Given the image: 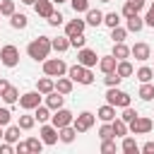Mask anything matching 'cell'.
<instances>
[{"instance_id": "cell-1", "label": "cell", "mask_w": 154, "mask_h": 154, "mask_svg": "<svg viewBox=\"0 0 154 154\" xmlns=\"http://www.w3.org/2000/svg\"><path fill=\"white\" fill-rule=\"evenodd\" d=\"M51 51H53V46H51V38H48V36H38V38H34V41L26 46V55H29L31 60H36V63H43Z\"/></svg>"}, {"instance_id": "cell-2", "label": "cell", "mask_w": 154, "mask_h": 154, "mask_svg": "<svg viewBox=\"0 0 154 154\" xmlns=\"http://www.w3.org/2000/svg\"><path fill=\"white\" fill-rule=\"evenodd\" d=\"M67 77H70L72 82H77V84H91V82H94L91 67H84V65H79V63H75L72 67H67Z\"/></svg>"}, {"instance_id": "cell-3", "label": "cell", "mask_w": 154, "mask_h": 154, "mask_svg": "<svg viewBox=\"0 0 154 154\" xmlns=\"http://www.w3.org/2000/svg\"><path fill=\"white\" fill-rule=\"evenodd\" d=\"M130 101H132V96H130L128 91H123V89H118V87H108V91H106V103H111V106H116V108H125V106H130Z\"/></svg>"}, {"instance_id": "cell-4", "label": "cell", "mask_w": 154, "mask_h": 154, "mask_svg": "<svg viewBox=\"0 0 154 154\" xmlns=\"http://www.w3.org/2000/svg\"><path fill=\"white\" fill-rule=\"evenodd\" d=\"M43 75H48V77H63V75H67L65 60H60V58H46L43 60Z\"/></svg>"}, {"instance_id": "cell-5", "label": "cell", "mask_w": 154, "mask_h": 154, "mask_svg": "<svg viewBox=\"0 0 154 154\" xmlns=\"http://www.w3.org/2000/svg\"><path fill=\"white\" fill-rule=\"evenodd\" d=\"M0 63H2L5 67H17V63H19V51H17V46H12V43L2 46V48H0Z\"/></svg>"}, {"instance_id": "cell-6", "label": "cell", "mask_w": 154, "mask_h": 154, "mask_svg": "<svg viewBox=\"0 0 154 154\" xmlns=\"http://www.w3.org/2000/svg\"><path fill=\"white\" fill-rule=\"evenodd\" d=\"M94 120H96V116H94V113L82 111L79 116H75V118H72V128L77 130V135H82V132H87V130L94 125Z\"/></svg>"}, {"instance_id": "cell-7", "label": "cell", "mask_w": 154, "mask_h": 154, "mask_svg": "<svg viewBox=\"0 0 154 154\" xmlns=\"http://www.w3.org/2000/svg\"><path fill=\"white\" fill-rule=\"evenodd\" d=\"M149 130H152V118L137 116L132 123H128V132H130V135H147Z\"/></svg>"}, {"instance_id": "cell-8", "label": "cell", "mask_w": 154, "mask_h": 154, "mask_svg": "<svg viewBox=\"0 0 154 154\" xmlns=\"http://www.w3.org/2000/svg\"><path fill=\"white\" fill-rule=\"evenodd\" d=\"M72 111H67V108H58V111H53L51 113V125H55L58 130L60 128H65V125H72Z\"/></svg>"}, {"instance_id": "cell-9", "label": "cell", "mask_w": 154, "mask_h": 154, "mask_svg": "<svg viewBox=\"0 0 154 154\" xmlns=\"http://www.w3.org/2000/svg\"><path fill=\"white\" fill-rule=\"evenodd\" d=\"M41 99H43V94H41V91H26V94H22V96H19V101H17V103H19L24 111H34V108L41 103Z\"/></svg>"}, {"instance_id": "cell-10", "label": "cell", "mask_w": 154, "mask_h": 154, "mask_svg": "<svg viewBox=\"0 0 154 154\" xmlns=\"http://www.w3.org/2000/svg\"><path fill=\"white\" fill-rule=\"evenodd\" d=\"M77 63L84 65V67H94V65L99 63V55H96V51H91V48H77Z\"/></svg>"}, {"instance_id": "cell-11", "label": "cell", "mask_w": 154, "mask_h": 154, "mask_svg": "<svg viewBox=\"0 0 154 154\" xmlns=\"http://www.w3.org/2000/svg\"><path fill=\"white\" fill-rule=\"evenodd\" d=\"M130 55L135 58V60H149L152 58V48H149V43H144V41H140V43H135L132 48H130Z\"/></svg>"}, {"instance_id": "cell-12", "label": "cell", "mask_w": 154, "mask_h": 154, "mask_svg": "<svg viewBox=\"0 0 154 154\" xmlns=\"http://www.w3.org/2000/svg\"><path fill=\"white\" fill-rule=\"evenodd\" d=\"M38 137L43 140V144H55V142H58V128H55V125L43 123V125H41V130H38Z\"/></svg>"}, {"instance_id": "cell-13", "label": "cell", "mask_w": 154, "mask_h": 154, "mask_svg": "<svg viewBox=\"0 0 154 154\" xmlns=\"http://www.w3.org/2000/svg\"><path fill=\"white\" fill-rule=\"evenodd\" d=\"M84 26H87V22H84V19H70V22L65 24V36L70 38V36L84 34Z\"/></svg>"}, {"instance_id": "cell-14", "label": "cell", "mask_w": 154, "mask_h": 154, "mask_svg": "<svg viewBox=\"0 0 154 154\" xmlns=\"http://www.w3.org/2000/svg\"><path fill=\"white\" fill-rule=\"evenodd\" d=\"M142 7H144V2H142V0H125V5H123V10H120V14L128 19V17L137 14Z\"/></svg>"}, {"instance_id": "cell-15", "label": "cell", "mask_w": 154, "mask_h": 154, "mask_svg": "<svg viewBox=\"0 0 154 154\" xmlns=\"http://www.w3.org/2000/svg\"><path fill=\"white\" fill-rule=\"evenodd\" d=\"M63 101H65V96L60 94V91H51V94H46V106L51 108V111H58V108H63Z\"/></svg>"}, {"instance_id": "cell-16", "label": "cell", "mask_w": 154, "mask_h": 154, "mask_svg": "<svg viewBox=\"0 0 154 154\" xmlns=\"http://www.w3.org/2000/svg\"><path fill=\"white\" fill-rule=\"evenodd\" d=\"M34 10H36V14H38V17L48 19V17H51V12H53V0H36V2H34Z\"/></svg>"}, {"instance_id": "cell-17", "label": "cell", "mask_w": 154, "mask_h": 154, "mask_svg": "<svg viewBox=\"0 0 154 154\" xmlns=\"http://www.w3.org/2000/svg\"><path fill=\"white\" fill-rule=\"evenodd\" d=\"M53 89H55V79H53V77H48V75H46V77H41V79L36 82V91H41L43 96H46V94H51Z\"/></svg>"}, {"instance_id": "cell-18", "label": "cell", "mask_w": 154, "mask_h": 154, "mask_svg": "<svg viewBox=\"0 0 154 154\" xmlns=\"http://www.w3.org/2000/svg\"><path fill=\"white\" fill-rule=\"evenodd\" d=\"M96 118H99V120H103V123H111V120L116 118V106H111V103H103V106L96 111Z\"/></svg>"}, {"instance_id": "cell-19", "label": "cell", "mask_w": 154, "mask_h": 154, "mask_svg": "<svg viewBox=\"0 0 154 154\" xmlns=\"http://www.w3.org/2000/svg\"><path fill=\"white\" fill-rule=\"evenodd\" d=\"M84 14H87L84 22H87L89 26H99V24H103V12H101V10H91V7H89Z\"/></svg>"}, {"instance_id": "cell-20", "label": "cell", "mask_w": 154, "mask_h": 154, "mask_svg": "<svg viewBox=\"0 0 154 154\" xmlns=\"http://www.w3.org/2000/svg\"><path fill=\"white\" fill-rule=\"evenodd\" d=\"M96 65H99V70L106 75V72H113V70H116L118 60H116L113 55H103V58H99V63H96Z\"/></svg>"}, {"instance_id": "cell-21", "label": "cell", "mask_w": 154, "mask_h": 154, "mask_svg": "<svg viewBox=\"0 0 154 154\" xmlns=\"http://www.w3.org/2000/svg\"><path fill=\"white\" fill-rule=\"evenodd\" d=\"M75 137H77V130H75L72 125H65V128H60V130H58V140H60V142H65V144L75 142Z\"/></svg>"}, {"instance_id": "cell-22", "label": "cell", "mask_w": 154, "mask_h": 154, "mask_svg": "<svg viewBox=\"0 0 154 154\" xmlns=\"http://www.w3.org/2000/svg\"><path fill=\"white\" fill-rule=\"evenodd\" d=\"M116 60H128L130 58V48L123 43V41H118V43H113V53H111Z\"/></svg>"}, {"instance_id": "cell-23", "label": "cell", "mask_w": 154, "mask_h": 154, "mask_svg": "<svg viewBox=\"0 0 154 154\" xmlns=\"http://www.w3.org/2000/svg\"><path fill=\"white\" fill-rule=\"evenodd\" d=\"M72 84H75V82H72L70 77H65V75H63V77H58V79H55V91H60V94L65 96V94H70V91H72Z\"/></svg>"}, {"instance_id": "cell-24", "label": "cell", "mask_w": 154, "mask_h": 154, "mask_svg": "<svg viewBox=\"0 0 154 154\" xmlns=\"http://www.w3.org/2000/svg\"><path fill=\"white\" fill-rule=\"evenodd\" d=\"M51 113H53V111H51L46 103H38V106L34 108V118H36L38 123H48V120H51Z\"/></svg>"}, {"instance_id": "cell-25", "label": "cell", "mask_w": 154, "mask_h": 154, "mask_svg": "<svg viewBox=\"0 0 154 154\" xmlns=\"http://www.w3.org/2000/svg\"><path fill=\"white\" fill-rule=\"evenodd\" d=\"M120 149H123L125 154H137V152H140V147H137L135 137H130V135H125V137H123V142H120Z\"/></svg>"}, {"instance_id": "cell-26", "label": "cell", "mask_w": 154, "mask_h": 154, "mask_svg": "<svg viewBox=\"0 0 154 154\" xmlns=\"http://www.w3.org/2000/svg\"><path fill=\"white\" fill-rule=\"evenodd\" d=\"M142 29H144V19L140 17V12L132 14V17H128V31H135V34H137V31H142Z\"/></svg>"}, {"instance_id": "cell-27", "label": "cell", "mask_w": 154, "mask_h": 154, "mask_svg": "<svg viewBox=\"0 0 154 154\" xmlns=\"http://www.w3.org/2000/svg\"><path fill=\"white\" fill-rule=\"evenodd\" d=\"M116 72L125 79V77H130L132 72H135V67H132V63L130 60H118V65H116Z\"/></svg>"}, {"instance_id": "cell-28", "label": "cell", "mask_w": 154, "mask_h": 154, "mask_svg": "<svg viewBox=\"0 0 154 154\" xmlns=\"http://www.w3.org/2000/svg\"><path fill=\"white\" fill-rule=\"evenodd\" d=\"M111 125H113V135H116V137H125V135H128V123H125L123 118H113Z\"/></svg>"}, {"instance_id": "cell-29", "label": "cell", "mask_w": 154, "mask_h": 154, "mask_svg": "<svg viewBox=\"0 0 154 154\" xmlns=\"http://www.w3.org/2000/svg\"><path fill=\"white\" fill-rule=\"evenodd\" d=\"M137 96H140L142 101H152V99H154V84H152V82H142Z\"/></svg>"}, {"instance_id": "cell-30", "label": "cell", "mask_w": 154, "mask_h": 154, "mask_svg": "<svg viewBox=\"0 0 154 154\" xmlns=\"http://www.w3.org/2000/svg\"><path fill=\"white\" fill-rule=\"evenodd\" d=\"M51 46H53V51H58V53H65V51L70 48V38H67V36H58V38H51Z\"/></svg>"}, {"instance_id": "cell-31", "label": "cell", "mask_w": 154, "mask_h": 154, "mask_svg": "<svg viewBox=\"0 0 154 154\" xmlns=\"http://www.w3.org/2000/svg\"><path fill=\"white\" fill-rule=\"evenodd\" d=\"M0 99H2L7 106H12V103H17V101H19V89H14V87H7V89H5V94H2Z\"/></svg>"}, {"instance_id": "cell-32", "label": "cell", "mask_w": 154, "mask_h": 154, "mask_svg": "<svg viewBox=\"0 0 154 154\" xmlns=\"http://www.w3.org/2000/svg\"><path fill=\"white\" fill-rule=\"evenodd\" d=\"M2 140L10 142V144H17V142H19V125H10V128L5 130V135H2Z\"/></svg>"}, {"instance_id": "cell-33", "label": "cell", "mask_w": 154, "mask_h": 154, "mask_svg": "<svg viewBox=\"0 0 154 154\" xmlns=\"http://www.w3.org/2000/svg\"><path fill=\"white\" fill-rule=\"evenodd\" d=\"M10 24H12V29H26L29 19H26V14H19V12H14V14L10 17Z\"/></svg>"}, {"instance_id": "cell-34", "label": "cell", "mask_w": 154, "mask_h": 154, "mask_svg": "<svg viewBox=\"0 0 154 154\" xmlns=\"http://www.w3.org/2000/svg\"><path fill=\"white\" fill-rule=\"evenodd\" d=\"M135 77H137L140 82H152V79H154V67H147V65H144V67H140V70L135 72Z\"/></svg>"}, {"instance_id": "cell-35", "label": "cell", "mask_w": 154, "mask_h": 154, "mask_svg": "<svg viewBox=\"0 0 154 154\" xmlns=\"http://www.w3.org/2000/svg\"><path fill=\"white\" fill-rule=\"evenodd\" d=\"M26 147H29L31 154H41V149H43V140H41V137H29V140H26Z\"/></svg>"}, {"instance_id": "cell-36", "label": "cell", "mask_w": 154, "mask_h": 154, "mask_svg": "<svg viewBox=\"0 0 154 154\" xmlns=\"http://www.w3.org/2000/svg\"><path fill=\"white\" fill-rule=\"evenodd\" d=\"M103 24H106L108 29L118 26V24H120V14H118V12H106V14H103Z\"/></svg>"}, {"instance_id": "cell-37", "label": "cell", "mask_w": 154, "mask_h": 154, "mask_svg": "<svg viewBox=\"0 0 154 154\" xmlns=\"http://www.w3.org/2000/svg\"><path fill=\"white\" fill-rule=\"evenodd\" d=\"M125 36H128V29H123L120 24L111 29V38H113V43H118V41H125Z\"/></svg>"}, {"instance_id": "cell-38", "label": "cell", "mask_w": 154, "mask_h": 154, "mask_svg": "<svg viewBox=\"0 0 154 154\" xmlns=\"http://www.w3.org/2000/svg\"><path fill=\"white\" fill-rule=\"evenodd\" d=\"M103 82H106V87H118L120 82H123V77L113 70V72H106V77H103Z\"/></svg>"}, {"instance_id": "cell-39", "label": "cell", "mask_w": 154, "mask_h": 154, "mask_svg": "<svg viewBox=\"0 0 154 154\" xmlns=\"http://www.w3.org/2000/svg\"><path fill=\"white\" fill-rule=\"evenodd\" d=\"M0 14L12 17V14H14V0H2V2H0Z\"/></svg>"}, {"instance_id": "cell-40", "label": "cell", "mask_w": 154, "mask_h": 154, "mask_svg": "<svg viewBox=\"0 0 154 154\" xmlns=\"http://www.w3.org/2000/svg\"><path fill=\"white\" fill-rule=\"evenodd\" d=\"M34 123H36V118L34 116H19V130H31L34 128Z\"/></svg>"}, {"instance_id": "cell-41", "label": "cell", "mask_w": 154, "mask_h": 154, "mask_svg": "<svg viewBox=\"0 0 154 154\" xmlns=\"http://www.w3.org/2000/svg\"><path fill=\"white\" fill-rule=\"evenodd\" d=\"M99 137H101V140H111V137H116V135H113V125H111V123H103V125L99 128Z\"/></svg>"}, {"instance_id": "cell-42", "label": "cell", "mask_w": 154, "mask_h": 154, "mask_svg": "<svg viewBox=\"0 0 154 154\" xmlns=\"http://www.w3.org/2000/svg\"><path fill=\"white\" fill-rule=\"evenodd\" d=\"M70 5H72V10H75V14L89 10V0H70Z\"/></svg>"}, {"instance_id": "cell-43", "label": "cell", "mask_w": 154, "mask_h": 154, "mask_svg": "<svg viewBox=\"0 0 154 154\" xmlns=\"http://www.w3.org/2000/svg\"><path fill=\"white\" fill-rule=\"evenodd\" d=\"M84 43H87V36H84V34L70 36V48H84Z\"/></svg>"}, {"instance_id": "cell-44", "label": "cell", "mask_w": 154, "mask_h": 154, "mask_svg": "<svg viewBox=\"0 0 154 154\" xmlns=\"http://www.w3.org/2000/svg\"><path fill=\"white\" fill-rule=\"evenodd\" d=\"M137 116H140V113H137V111H135L132 106H125V108H123V116H120V118H123L125 123H132V120H135Z\"/></svg>"}, {"instance_id": "cell-45", "label": "cell", "mask_w": 154, "mask_h": 154, "mask_svg": "<svg viewBox=\"0 0 154 154\" xmlns=\"http://www.w3.org/2000/svg\"><path fill=\"white\" fill-rule=\"evenodd\" d=\"M101 152H103V154H113V152H116V137L101 140Z\"/></svg>"}, {"instance_id": "cell-46", "label": "cell", "mask_w": 154, "mask_h": 154, "mask_svg": "<svg viewBox=\"0 0 154 154\" xmlns=\"http://www.w3.org/2000/svg\"><path fill=\"white\" fill-rule=\"evenodd\" d=\"M63 19H65V17H63L60 12H55V10H53V12H51V17H48V24H51V26H60V24H63Z\"/></svg>"}, {"instance_id": "cell-47", "label": "cell", "mask_w": 154, "mask_h": 154, "mask_svg": "<svg viewBox=\"0 0 154 154\" xmlns=\"http://www.w3.org/2000/svg\"><path fill=\"white\" fill-rule=\"evenodd\" d=\"M10 120H12V113H10V108H0V125L5 128V125H10Z\"/></svg>"}, {"instance_id": "cell-48", "label": "cell", "mask_w": 154, "mask_h": 154, "mask_svg": "<svg viewBox=\"0 0 154 154\" xmlns=\"http://www.w3.org/2000/svg\"><path fill=\"white\" fill-rule=\"evenodd\" d=\"M144 26H152V29H154V10H152V7H149V12L144 14Z\"/></svg>"}, {"instance_id": "cell-49", "label": "cell", "mask_w": 154, "mask_h": 154, "mask_svg": "<svg viewBox=\"0 0 154 154\" xmlns=\"http://www.w3.org/2000/svg\"><path fill=\"white\" fill-rule=\"evenodd\" d=\"M14 152H17V154H29V147H26V140H24V142H17V147H14Z\"/></svg>"}, {"instance_id": "cell-50", "label": "cell", "mask_w": 154, "mask_h": 154, "mask_svg": "<svg viewBox=\"0 0 154 154\" xmlns=\"http://www.w3.org/2000/svg\"><path fill=\"white\" fill-rule=\"evenodd\" d=\"M140 152H144V154H154V142H152V140L144 142V144L140 147Z\"/></svg>"}, {"instance_id": "cell-51", "label": "cell", "mask_w": 154, "mask_h": 154, "mask_svg": "<svg viewBox=\"0 0 154 154\" xmlns=\"http://www.w3.org/2000/svg\"><path fill=\"white\" fill-rule=\"evenodd\" d=\"M12 152H14V147H12L10 142H2V144H0V154H12Z\"/></svg>"}, {"instance_id": "cell-52", "label": "cell", "mask_w": 154, "mask_h": 154, "mask_svg": "<svg viewBox=\"0 0 154 154\" xmlns=\"http://www.w3.org/2000/svg\"><path fill=\"white\" fill-rule=\"evenodd\" d=\"M7 87H10V82H7L5 77H0V96L5 94V89H7Z\"/></svg>"}, {"instance_id": "cell-53", "label": "cell", "mask_w": 154, "mask_h": 154, "mask_svg": "<svg viewBox=\"0 0 154 154\" xmlns=\"http://www.w3.org/2000/svg\"><path fill=\"white\" fill-rule=\"evenodd\" d=\"M19 2H22V5H34L36 0H19Z\"/></svg>"}, {"instance_id": "cell-54", "label": "cell", "mask_w": 154, "mask_h": 154, "mask_svg": "<svg viewBox=\"0 0 154 154\" xmlns=\"http://www.w3.org/2000/svg\"><path fill=\"white\" fill-rule=\"evenodd\" d=\"M2 135H5V130H2V125H0V140H2Z\"/></svg>"}, {"instance_id": "cell-55", "label": "cell", "mask_w": 154, "mask_h": 154, "mask_svg": "<svg viewBox=\"0 0 154 154\" xmlns=\"http://www.w3.org/2000/svg\"><path fill=\"white\" fill-rule=\"evenodd\" d=\"M53 2H58V5H63V2H67V0H53Z\"/></svg>"}, {"instance_id": "cell-56", "label": "cell", "mask_w": 154, "mask_h": 154, "mask_svg": "<svg viewBox=\"0 0 154 154\" xmlns=\"http://www.w3.org/2000/svg\"><path fill=\"white\" fill-rule=\"evenodd\" d=\"M149 7H152V10H154V2H152V5H149Z\"/></svg>"}, {"instance_id": "cell-57", "label": "cell", "mask_w": 154, "mask_h": 154, "mask_svg": "<svg viewBox=\"0 0 154 154\" xmlns=\"http://www.w3.org/2000/svg\"><path fill=\"white\" fill-rule=\"evenodd\" d=\"M101 2H111V0H101Z\"/></svg>"}, {"instance_id": "cell-58", "label": "cell", "mask_w": 154, "mask_h": 154, "mask_svg": "<svg viewBox=\"0 0 154 154\" xmlns=\"http://www.w3.org/2000/svg\"><path fill=\"white\" fill-rule=\"evenodd\" d=\"M142 2H147V0H142Z\"/></svg>"}]
</instances>
